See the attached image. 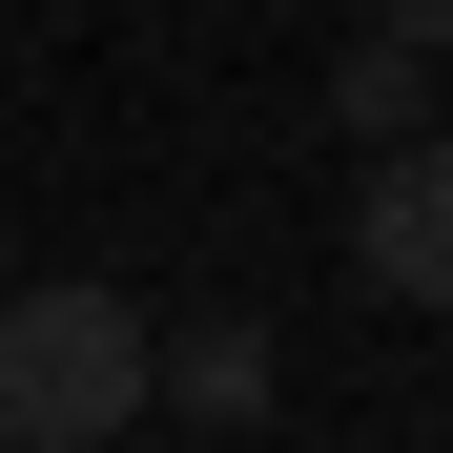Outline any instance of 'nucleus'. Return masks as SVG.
Here are the masks:
<instances>
[{"label":"nucleus","mask_w":453,"mask_h":453,"mask_svg":"<svg viewBox=\"0 0 453 453\" xmlns=\"http://www.w3.org/2000/svg\"><path fill=\"white\" fill-rule=\"evenodd\" d=\"M144 433V288L62 268L0 288V453H124Z\"/></svg>","instance_id":"1"},{"label":"nucleus","mask_w":453,"mask_h":453,"mask_svg":"<svg viewBox=\"0 0 453 453\" xmlns=\"http://www.w3.org/2000/svg\"><path fill=\"white\" fill-rule=\"evenodd\" d=\"M350 268L392 288V310H453V124L371 144V186H350Z\"/></svg>","instance_id":"2"},{"label":"nucleus","mask_w":453,"mask_h":453,"mask_svg":"<svg viewBox=\"0 0 453 453\" xmlns=\"http://www.w3.org/2000/svg\"><path fill=\"white\" fill-rule=\"evenodd\" d=\"M268 392H288L268 310H186V330H144V412H206V433H248Z\"/></svg>","instance_id":"3"},{"label":"nucleus","mask_w":453,"mask_h":453,"mask_svg":"<svg viewBox=\"0 0 453 453\" xmlns=\"http://www.w3.org/2000/svg\"><path fill=\"white\" fill-rule=\"evenodd\" d=\"M330 124H371V144H412V124H433V62H412V42H350V83H330Z\"/></svg>","instance_id":"4"},{"label":"nucleus","mask_w":453,"mask_h":453,"mask_svg":"<svg viewBox=\"0 0 453 453\" xmlns=\"http://www.w3.org/2000/svg\"><path fill=\"white\" fill-rule=\"evenodd\" d=\"M371 42H412V62H453V0H392V21H371Z\"/></svg>","instance_id":"5"}]
</instances>
